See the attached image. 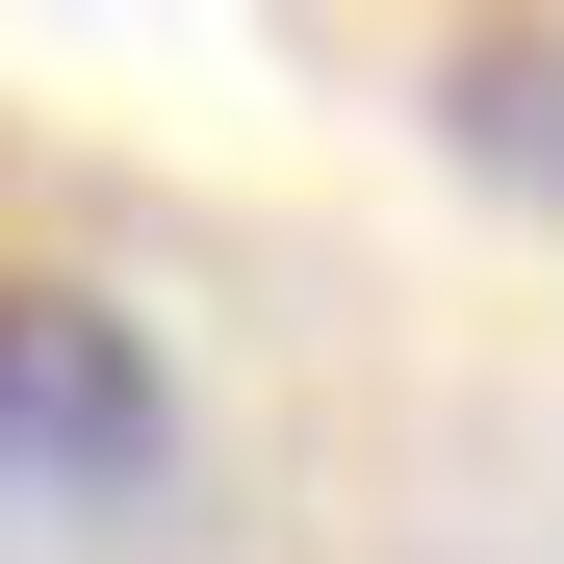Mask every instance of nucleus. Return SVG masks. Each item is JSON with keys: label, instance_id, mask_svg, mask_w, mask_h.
I'll list each match as a JSON object with an SVG mask.
<instances>
[{"label": "nucleus", "instance_id": "obj_1", "mask_svg": "<svg viewBox=\"0 0 564 564\" xmlns=\"http://www.w3.org/2000/svg\"><path fill=\"white\" fill-rule=\"evenodd\" d=\"M180 462V386H154V334L104 308V282H0V488L26 513H104Z\"/></svg>", "mask_w": 564, "mask_h": 564}, {"label": "nucleus", "instance_id": "obj_2", "mask_svg": "<svg viewBox=\"0 0 564 564\" xmlns=\"http://www.w3.org/2000/svg\"><path fill=\"white\" fill-rule=\"evenodd\" d=\"M436 129H462V180L564 206V0H462L436 26Z\"/></svg>", "mask_w": 564, "mask_h": 564}]
</instances>
